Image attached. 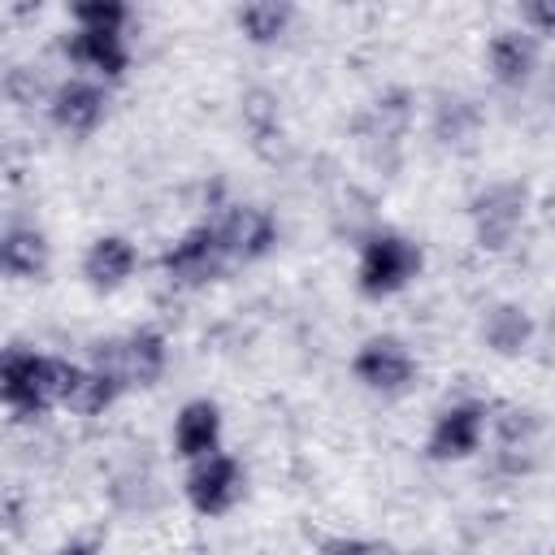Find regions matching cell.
Listing matches in <instances>:
<instances>
[{
	"mask_svg": "<svg viewBox=\"0 0 555 555\" xmlns=\"http://www.w3.org/2000/svg\"><path fill=\"white\" fill-rule=\"evenodd\" d=\"M48 269V238L39 230H9L0 238V273L4 278H39Z\"/></svg>",
	"mask_w": 555,
	"mask_h": 555,
	"instance_id": "cell-16",
	"label": "cell"
},
{
	"mask_svg": "<svg viewBox=\"0 0 555 555\" xmlns=\"http://www.w3.org/2000/svg\"><path fill=\"white\" fill-rule=\"evenodd\" d=\"M243 464L234 455H204L195 460V468L186 473V503L199 512V516H225L238 499H243Z\"/></svg>",
	"mask_w": 555,
	"mask_h": 555,
	"instance_id": "cell-5",
	"label": "cell"
},
{
	"mask_svg": "<svg viewBox=\"0 0 555 555\" xmlns=\"http://www.w3.org/2000/svg\"><path fill=\"white\" fill-rule=\"evenodd\" d=\"M217 442H221V412H217V403H208V399L182 403V412L173 421V447H178V455L195 464V460L212 455Z\"/></svg>",
	"mask_w": 555,
	"mask_h": 555,
	"instance_id": "cell-12",
	"label": "cell"
},
{
	"mask_svg": "<svg viewBox=\"0 0 555 555\" xmlns=\"http://www.w3.org/2000/svg\"><path fill=\"white\" fill-rule=\"evenodd\" d=\"M104 104H108L104 91H100L95 82H87V78H69V82H61V87L48 95L52 121H56L61 130H69V134L95 130L100 117H104Z\"/></svg>",
	"mask_w": 555,
	"mask_h": 555,
	"instance_id": "cell-11",
	"label": "cell"
},
{
	"mask_svg": "<svg viewBox=\"0 0 555 555\" xmlns=\"http://www.w3.org/2000/svg\"><path fill=\"white\" fill-rule=\"evenodd\" d=\"M65 52H69V61H78L104 78H121L130 65L126 35H113V30H74L65 39Z\"/></svg>",
	"mask_w": 555,
	"mask_h": 555,
	"instance_id": "cell-14",
	"label": "cell"
},
{
	"mask_svg": "<svg viewBox=\"0 0 555 555\" xmlns=\"http://www.w3.org/2000/svg\"><path fill=\"white\" fill-rule=\"evenodd\" d=\"M117 395H121V386H117L108 373H100V369L91 364V369H82V373H78V382H74V390H69L65 408H69V412H78V416H95V412H104Z\"/></svg>",
	"mask_w": 555,
	"mask_h": 555,
	"instance_id": "cell-18",
	"label": "cell"
},
{
	"mask_svg": "<svg viewBox=\"0 0 555 555\" xmlns=\"http://www.w3.org/2000/svg\"><path fill=\"white\" fill-rule=\"evenodd\" d=\"M69 17H74V30H113V35H121L126 22H130V9L117 4V0H82V4L69 9Z\"/></svg>",
	"mask_w": 555,
	"mask_h": 555,
	"instance_id": "cell-19",
	"label": "cell"
},
{
	"mask_svg": "<svg viewBox=\"0 0 555 555\" xmlns=\"http://www.w3.org/2000/svg\"><path fill=\"white\" fill-rule=\"evenodd\" d=\"M78 373L82 369L61 360V356H39L26 347H0V403L13 408L17 416H35L52 403L65 408Z\"/></svg>",
	"mask_w": 555,
	"mask_h": 555,
	"instance_id": "cell-1",
	"label": "cell"
},
{
	"mask_svg": "<svg viewBox=\"0 0 555 555\" xmlns=\"http://www.w3.org/2000/svg\"><path fill=\"white\" fill-rule=\"evenodd\" d=\"M56 555H100V542H91V538H74V542H65V546H56Z\"/></svg>",
	"mask_w": 555,
	"mask_h": 555,
	"instance_id": "cell-21",
	"label": "cell"
},
{
	"mask_svg": "<svg viewBox=\"0 0 555 555\" xmlns=\"http://www.w3.org/2000/svg\"><path fill=\"white\" fill-rule=\"evenodd\" d=\"M351 373L360 386L377 390V395H403L416 382V356L408 351L403 338L395 334H373L360 343V351L351 356Z\"/></svg>",
	"mask_w": 555,
	"mask_h": 555,
	"instance_id": "cell-4",
	"label": "cell"
},
{
	"mask_svg": "<svg viewBox=\"0 0 555 555\" xmlns=\"http://www.w3.org/2000/svg\"><path fill=\"white\" fill-rule=\"evenodd\" d=\"M134 264H139V251H134L130 238H121V234H100V238L87 247V256H82V278H87L95 291H113V286H121V282L134 273Z\"/></svg>",
	"mask_w": 555,
	"mask_h": 555,
	"instance_id": "cell-13",
	"label": "cell"
},
{
	"mask_svg": "<svg viewBox=\"0 0 555 555\" xmlns=\"http://www.w3.org/2000/svg\"><path fill=\"white\" fill-rule=\"evenodd\" d=\"M525 221V186L516 182H494L473 199V230H477V247L486 251H503L516 230Z\"/></svg>",
	"mask_w": 555,
	"mask_h": 555,
	"instance_id": "cell-7",
	"label": "cell"
},
{
	"mask_svg": "<svg viewBox=\"0 0 555 555\" xmlns=\"http://www.w3.org/2000/svg\"><path fill=\"white\" fill-rule=\"evenodd\" d=\"M217 238H221V251L225 260H260L273 243H278V221L256 208V204H238V208H225L217 221H212Z\"/></svg>",
	"mask_w": 555,
	"mask_h": 555,
	"instance_id": "cell-8",
	"label": "cell"
},
{
	"mask_svg": "<svg viewBox=\"0 0 555 555\" xmlns=\"http://www.w3.org/2000/svg\"><path fill=\"white\" fill-rule=\"evenodd\" d=\"M317 555H399L390 542H373V538H325L317 546Z\"/></svg>",
	"mask_w": 555,
	"mask_h": 555,
	"instance_id": "cell-20",
	"label": "cell"
},
{
	"mask_svg": "<svg viewBox=\"0 0 555 555\" xmlns=\"http://www.w3.org/2000/svg\"><path fill=\"white\" fill-rule=\"evenodd\" d=\"M538 52H542V39L533 30H499L486 48V61H490V74L494 82L503 87H525L538 69Z\"/></svg>",
	"mask_w": 555,
	"mask_h": 555,
	"instance_id": "cell-10",
	"label": "cell"
},
{
	"mask_svg": "<svg viewBox=\"0 0 555 555\" xmlns=\"http://www.w3.org/2000/svg\"><path fill=\"white\" fill-rule=\"evenodd\" d=\"M225 264H230V260H225V251H221V238H217L212 221L186 230V234L160 256L165 278L178 282V286H204V282H212Z\"/></svg>",
	"mask_w": 555,
	"mask_h": 555,
	"instance_id": "cell-6",
	"label": "cell"
},
{
	"mask_svg": "<svg viewBox=\"0 0 555 555\" xmlns=\"http://www.w3.org/2000/svg\"><path fill=\"white\" fill-rule=\"evenodd\" d=\"M481 338L499 356H520L529 347V338H533V317L520 304H499V308H490V317L481 325Z\"/></svg>",
	"mask_w": 555,
	"mask_h": 555,
	"instance_id": "cell-15",
	"label": "cell"
},
{
	"mask_svg": "<svg viewBox=\"0 0 555 555\" xmlns=\"http://www.w3.org/2000/svg\"><path fill=\"white\" fill-rule=\"evenodd\" d=\"M291 4H273V0H256V4H243L238 9V30L251 39V43H278L291 26Z\"/></svg>",
	"mask_w": 555,
	"mask_h": 555,
	"instance_id": "cell-17",
	"label": "cell"
},
{
	"mask_svg": "<svg viewBox=\"0 0 555 555\" xmlns=\"http://www.w3.org/2000/svg\"><path fill=\"white\" fill-rule=\"evenodd\" d=\"M165 360H169V347H165V338L156 330H134V334L95 343V369L108 373L121 390L160 382Z\"/></svg>",
	"mask_w": 555,
	"mask_h": 555,
	"instance_id": "cell-3",
	"label": "cell"
},
{
	"mask_svg": "<svg viewBox=\"0 0 555 555\" xmlns=\"http://www.w3.org/2000/svg\"><path fill=\"white\" fill-rule=\"evenodd\" d=\"M421 247L403 234H373L360 251V269H356V282L369 299H386V295H399L416 273H421Z\"/></svg>",
	"mask_w": 555,
	"mask_h": 555,
	"instance_id": "cell-2",
	"label": "cell"
},
{
	"mask_svg": "<svg viewBox=\"0 0 555 555\" xmlns=\"http://www.w3.org/2000/svg\"><path fill=\"white\" fill-rule=\"evenodd\" d=\"M481 434H486V408L481 403H451L438 412L425 451L434 460H468L481 447Z\"/></svg>",
	"mask_w": 555,
	"mask_h": 555,
	"instance_id": "cell-9",
	"label": "cell"
}]
</instances>
